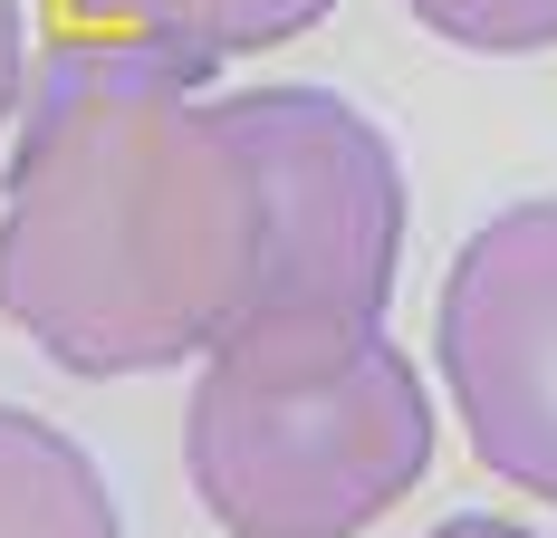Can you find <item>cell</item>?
Wrapping results in <instances>:
<instances>
[{"label":"cell","instance_id":"3","mask_svg":"<svg viewBox=\"0 0 557 538\" xmlns=\"http://www.w3.org/2000/svg\"><path fill=\"white\" fill-rule=\"evenodd\" d=\"M222 115L260 183V279L240 318L385 327L404 260V163L385 125L356 115L336 87H240Z\"/></svg>","mask_w":557,"mask_h":538},{"label":"cell","instance_id":"5","mask_svg":"<svg viewBox=\"0 0 557 538\" xmlns=\"http://www.w3.org/2000/svg\"><path fill=\"white\" fill-rule=\"evenodd\" d=\"M336 0H58L67 39H125L154 49L193 77H212L222 58H260L298 29H318Z\"/></svg>","mask_w":557,"mask_h":538},{"label":"cell","instance_id":"6","mask_svg":"<svg viewBox=\"0 0 557 538\" xmlns=\"http://www.w3.org/2000/svg\"><path fill=\"white\" fill-rule=\"evenodd\" d=\"M0 538H125L87 442L0 404Z\"/></svg>","mask_w":557,"mask_h":538},{"label":"cell","instance_id":"8","mask_svg":"<svg viewBox=\"0 0 557 538\" xmlns=\"http://www.w3.org/2000/svg\"><path fill=\"white\" fill-rule=\"evenodd\" d=\"M20 87H29V20L20 0H0V125L20 115Z\"/></svg>","mask_w":557,"mask_h":538},{"label":"cell","instance_id":"9","mask_svg":"<svg viewBox=\"0 0 557 538\" xmlns=\"http://www.w3.org/2000/svg\"><path fill=\"white\" fill-rule=\"evenodd\" d=\"M433 538H539V529H519V519H443Z\"/></svg>","mask_w":557,"mask_h":538},{"label":"cell","instance_id":"7","mask_svg":"<svg viewBox=\"0 0 557 538\" xmlns=\"http://www.w3.org/2000/svg\"><path fill=\"white\" fill-rule=\"evenodd\" d=\"M433 39L471 58H539L557 49V0H404Z\"/></svg>","mask_w":557,"mask_h":538},{"label":"cell","instance_id":"1","mask_svg":"<svg viewBox=\"0 0 557 538\" xmlns=\"http://www.w3.org/2000/svg\"><path fill=\"white\" fill-rule=\"evenodd\" d=\"M10 125L0 318L67 376L212 356L260 279V183L202 77L125 39H58Z\"/></svg>","mask_w":557,"mask_h":538},{"label":"cell","instance_id":"2","mask_svg":"<svg viewBox=\"0 0 557 538\" xmlns=\"http://www.w3.org/2000/svg\"><path fill=\"white\" fill-rule=\"evenodd\" d=\"M433 462V404L385 327L240 318L193 376L183 472L231 538H356Z\"/></svg>","mask_w":557,"mask_h":538},{"label":"cell","instance_id":"4","mask_svg":"<svg viewBox=\"0 0 557 538\" xmlns=\"http://www.w3.org/2000/svg\"><path fill=\"white\" fill-rule=\"evenodd\" d=\"M433 356L481 472L557 510V203H509L451 250Z\"/></svg>","mask_w":557,"mask_h":538}]
</instances>
